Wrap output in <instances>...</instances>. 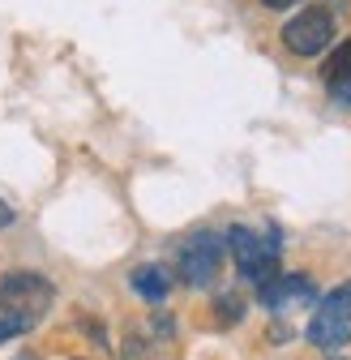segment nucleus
<instances>
[{"instance_id":"f257e3e1","label":"nucleus","mask_w":351,"mask_h":360,"mask_svg":"<svg viewBox=\"0 0 351 360\" xmlns=\"http://www.w3.org/2000/svg\"><path fill=\"white\" fill-rule=\"evenodd\" d=\"M52 300H56L52 283L43 275H34V270H9V275L0 279V309H5L9 318H18L26 330H34L48 318Z\"/></svg>"},{"instance_id":"f03ea898","label":"nucleus","mask_w":351,"mask_h":360,"mask_svg":"<svg viewBox=\"0 0 351 360\" xmlns=\"http://www.w3.org/2000/svg\"><path fill=\"white\" fill-rule=\"evenodd\" d=\"M309 343L322 352H338L351 343V283H338L317 300L309 318Z\"/></svg>"},{"instance_id":"7ed1b4c3","label":"nucleus","mask_w":351,"mask_h":360,"mask_svg":"<svg viewBox=\"0 0 351 360\" xmlns=\"http://www.w3.org/2000/svg\"><path fill=\"white\" fill-rule=\"evenodd\" d=\"M227 249L240 266V275L249 283H266L279 275V240H266V236H257L253 228H232L227 232Z\"/></svg>"},{"instance_id":"20e7f679","label":"nucleus","mask_w":351,"mask_h":360,"mask_svg":"<svg viewBox=\"0 0 351 360\" xmlns=\"http://www.w3.org/2000/svg\"><path fill=\"white\" fill-rule=\"evenodd\" d=\"M223 270V240L214 232H197L180 245V279L189 288H210Z\"/></svg>"},{"instance_id":"39448f33","label":"nucleus","mask_w":351,"mask_h":360,"mask_svg":"<svg viewBox=\"0 0 351 360\" xmlns=\"http://www.w3.org/2000/svg\"><path fill=\"white\" fill-rule=\"evenodd\" d=\"M330 39H334V18L326 9H304V13H296L283 26V43H287V52H296V56L326 52Z\"/></svg>"},{"instance_id":"423d86ee","label":"nucleus","mask_w":351,"mask_h":360,"mask_svg":"<svg viewBox=\"0 0 351 360\" xmlns=\"http://www.w3.org/2000/svg\"><path fill=\"white\" fill-rule=\"evenodd\" d=\"M261 304L274 309V313H291V309H304V304H313L317 300V288L309 275H274L257 288Z\"/></svg>"},{"instance_id":"0eeeda50","label":"nucleus","mask_w":351,"mask_h":360,"mask_svg":"<svg viewBox=\"0 0 351 360\" xmlns=\"http://www.w3.org/2000/svg\"><path fill=\"white\" fill-rule=\"evenodd\" d=\"M128 283H133V292H138L142 300H150V304L167 300V292H171V279H167L163 266H138L133 275H128Z\"/></svg>"},{"instance_id":"6e6552de","label":"nucleus","mask_w":351,"mask_h":360,"mask_svg":"<svg viewBox=\"0 0 351 360\" xmlns=\"http://www.w3.org/2000/svg\"><path fill=\"white\" fill-rule=\"evenodd\" d=\"M326 82H330V90H338V86H351V39L347 43H338V48L326 56Z\"/></svg>"},{"instance_id":"1a4fd4ad","label":"nucleus","mask_w":351,"mask_h":360,"mask_svg":"<svg viewBox=\"0 0 351 360\" xmlns=\"http://www.w3.org/2000/svg\"><path fill=\"white\" fill-rule=\"evenodd\" d=\"M244 318V300L240 296H223L218 300V322H240Z\"/></svg>"},{"instance_id":"9d476101","label":"nucleus","mask_w":351,"mask_h":360,"mask_svg":"<svg viewBox=\"0 0 351 360\" xmlns=\"http://www.w3.org/2000/svg\"><path fill=\"white\" fill-rule=\"evenodd\" d=\"M18 335H26V326H22L18 318H9L5 309H0V343H9V339H18Z\"/></svg>"},{"instance_id":"9b49d317","label":"nucleus","mask_w":351,"mask_h":360,"mask_svg":"<svg viewBox=\"0 0 351 360\" xmlns=\"http://www.w3.org/2000/svg\"><path fill=\"white\" fill-rule=\"evenodd\" d=\"M9 223H13V206L0 202V228H9Z\"/></svg>"},{"instance_id":"f8f14e48","label":"nucleus","mask_w":351,"mask_h":360,"mask_svg":"<svg viewBox=\"0 0 351 360\" xmlns=\"http://www.w3.org/2000/svg\"><path fill=\"white\" fill-rule=\"evenodd\" d=\"M266 9H287V5H296V0H261Z\"/></svg>"},{"instance_id":"ddd939ff","label":"nucleus","mask_w":351,"mask_h":360,"mask_svg":"<svg viewBox=\"0 0 351 360\" xmlns=\"http://www.w3.org/2000/svg\"><path fill=\"white\" fill-rule=\"evenodd\" d=\"M18 360H34V356H18Z\"/></svg>"}]
</instances>
